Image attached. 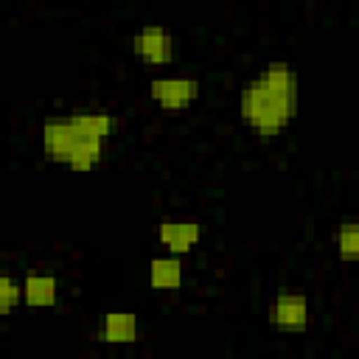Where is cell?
<instances>
[{
	"instance_id": "obj_1",
	"label": "cell",
	"mask_w": 359,
	"mask_h": 359,
	"mask_svg": "<svg viewBox=\"0 0 359 359\" xmlns=\"http://www.w3.org/2000/svg\"><path fill=\"white\" fill-rule=\"evenodd\" d=\"M115 129V115L107 109H70L42 121L39 140L50 160L73 171H90L101 163L107 140Z\"/></svg>"
},
{
	"instance_id": "obj_2",
	"label": "cell",
	"mask_w": 359,
	"mask_h": 359,
	"mask_svg": "<svg viewBox=\"0 0 359 359\" xmlns=\"http://www.w3.org/2000/svg\"><path fill=\"white\" fill-rule=\"evenodd\" d=\"M241 121L261 137H275L297 112V70L289 62H269L241 84Z\"/></svg>"
},
{
	"instance_id": "obj_3",
	"label": "cell",
	"mask_w": 359,
	"mask_h": 359,
	"mask_svg": "<svg viewBox=\"0 0 359 359\" xmlns=\"http://www.w3.org/2000/svg\"><path fill=\"white\" fill-rule=\"evenodd\" d=\"M202 81L196 76H154L149 81V95L163 109H185L199 98Z\"/></svg>"
},
{
	"instance_id": "obj_4",
	"label": "cell",
	"mask_w": 359,
	"mask_h": 359,
	"mask_svg": "<svg viewBox=\"0 0 359 359\" xmlns=\"http://www.w3.org/2000/svg\"><path fill=\"white\" fill-rule=\"evenodd\" d=\"M309 297L303 292L283 289L269 303V323L280 331H303L309 325Z\"/></svg>"
},
{
	"instance_id": "obj_5",
	"label": "cell",
	"mask_w": 359,
	"mask_h": 359,
	"mask_svg": "<svg viewBox=\"0 0 359 359\" xmlns=\"http://www.w3.org/2000/svg\"><path fill=\"white\" fill-rule=\"evenodd\" d=\"M132 48H135V53L143 62H149V65H165L174 56V36H171V31L165 25L146 22V25H140L135 31Z\"/></svg>"
},
{
	"instance_id": "obj_6",
	"label": "cell",
	"mask_w": 359,
	"mask_h": 359,
	"mask_svg": "<svg viewBox=\"0 0 359 359\" xmlns=\"http://www.w3.org/2000/svg\"><path fill=\"white\" fill-rule=\"evenodd\" d=\"M202 238V224L196 219H163L157 227V241L168 250V255L191 252Z\"/></svg>"
},
{
	"instance_id": "obj_7",
	"label": "cell",
	"mask_w": 359,
	"mask_h": 359,
	"mask_svg": "<svg viewBox=\"0 0 359 359\" xmlns=\"http://www.w3.org/2000/svg\"><path fill=\"white\" fill-rule=\"evenodd\" d=\"M98 339L109 345H129L140 339V320L132 311H107L98 323Z\"/></svg>"
},
{
	"instance_id": "obj_8",
	"label": "cell",
	"mask_w": 359,
	"mask_h": 359,
	"mask_svg": "<svg viewBox=\"0 0 359 359\" xmlns=\"http://www.w3.org/2000/svg\"><path fill=\"white\" fill-rule=\"evenodd\" d=\"M22 303L34 309H48L59 300V280L48 272H28L22 280Z\"/></svg>"
},
{
	"instance_id": "obj_9",
	"label": "cell",
	"mask_w": 359,
	"mask_h": 359,
	"mask_svg": "<svg viewBox=\"0 0 359 359\" xmlns=\"http://www.w3.org/2000/svg\"><path fill=\"white\" fill-rule=\"evenodd\" d=\"M182 278H185V269H182L180 255H157V258L149 261V283H151V289H160V292L180 289Z\"/></svg>"
},
{
	"instance_id": "obj_10",
	"label": "cell",
	"mask_w": 359,
	"mask_h": 359,
	"mask_svg": "<svg viewBox=\"0 0 359 359\" xmlns=\"http://www.w3.org/2000/svg\"><path fill=\"white\" fill-rule=\"evenodd\" d=\"M337 252L342 261H353L359 255V227L353 219H345L337 227Z\"/></svg>"
},
{
	"instance_id": "obj_11",
	"label": "cell",
	"mask_w": 359,
	"mask_h": 359,
	"mask_svg": "<svg viewBox=\"0 0 359 359\" xmlns=\"http://www.w3.org/2000/svg\"><path fill=\"white\" fill-rule=\"evenodd\" d=\"M22 303V283L6 272H0V317Z\"/></svg>"
}]
</instances>
